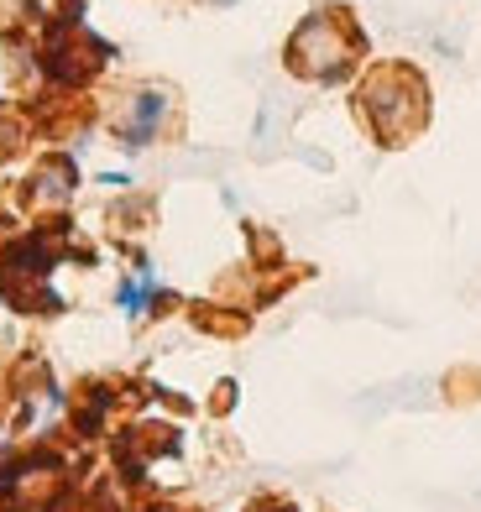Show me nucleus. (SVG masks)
<instances>
[{
    "label": "nucleus",
    "instance_id": "f257e3e1",
    "mask_svg": "<svg viewBox=\"0 0 481 512\" xmlns=\"http://www.w3.org/2000/svg\"><path fill=\"white\" fill-rule=\"evenodd\" d=\"M366 100V115H372V126L382 142H403V136H414L424 126V79L414 68H382L372 74V84L361 89Z\"/></svg>",
    "mask_w": 481,
    "mask_h": 512
},
{
    "label": "nucleus",
    "instance_id": "f03ea898",
    "mask_svg": "<svg viewBox=\"0 0 481 512\" xmlns=\"http://www.w3.org/2000/svg\"><path fill=\"white\" fill-rule=\"evenodd\" d=\"M356 48V32H346V21L335 11H314L299 32L288 42V63L299 68L309 79H340V68H346Z\"/></svg>",
    "mask_w": 481,
    "mask_h": 512
},
{
    "label": "nucleus",
    "instance_id": "7ed1b4c3",
    "mask_svg": "<svg viewBox=\"0 0 481 512\" xmlns=\"http://www.w3.org/2000/svg\"><path fill=\"white\" fill-rule=\"evenodd\" d=\"M163 115H168V95H157V89L136 95L131 121H126V131H121V142H126V147H147L152 136H157V126H163Z\"/></svg>",
    "mask_w": 481,
    "mask_h": 512
},
{
    "label": "nucleus",
    "instance_id": "20e7f679",
    "mask_svg": "<svg viewBox=\"0 0 481 512\" xmlns=\"http://www.w3.org/2000/svg\"><path fill=\"white\" fill-rule=\"evenodd\" d=\"M21 142H27V126H21V115L0 110V157H11Z\"/></svg>",
    "mask_w": 481,
    "mask_h": 512
}]
</instances>
